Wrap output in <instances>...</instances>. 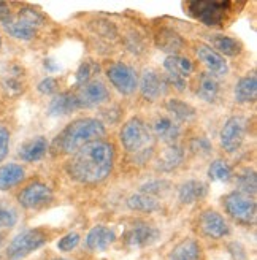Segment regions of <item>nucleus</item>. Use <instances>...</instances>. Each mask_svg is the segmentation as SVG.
<instances>
[{
	"instance_id": "dca6fc26",
	"label": "nucleus",
	"mask_w": 257,
	"mask_h": 260,
	"mask_svg": "<svg viewBox=\"0 0 257 260\" xmlns=\"http://www.w3.org/2000/svg\"><path fill=\"white\" fill-rule=\"evenodd\" d=\"M196 54H197L199 60L208 69L210 75H213L216 78H221L229 73V65L224 60V57L221 54H217L216 51L213 48H210L208 45L199 43L196 46Z\"/></svg>"
},
{
	"instance_id": "49530a36",
	"label": "nucleus",
	"mask_w": 257,
	"mask_h": 260,
	"mask_svg": "<svg viewBox=\"0 0 257 260\" xmlns=\"http://www.w3.org/2000/svg\"><path fill=\"white\" fill-rule=\"evenodd\" d=\"M54 260H69V258H54Z\"/></svg>"
},
{
	"instance_id": "7c9ffc66",
	"label": "nucleus",
	"mask_w": 257,
	"mask_h": 260,
	"mask_svg": "<svg viewBox=\"0 0 257 260\" xmlns=\"http://www.w3.org/2000/svg\"><path fill=\"white\" fill-rule=\"evenodd\" d=\"M127 206L131 208L132 211H140V213H154L160 208L159 199L152 197V195L138 192L134 193L127 199Z\"/></svg>"
},
{
	"instance_id": "4468645a",
	"label": "nucleus",
	"mask_w": 257,
	"mask_h": 260,
	"mask_svg": "<svg viewBox=\"0 0 257 260\" xmlns=\"http://www.w3.org/2000/svg\"><path fill=\"white\" fill-rule=\"evenodd\" d=\"M151 134L167 145H176L178 138L181 137V125L169 114H159L151 124Z\"/></svg>"
},
{
	"instance_id": "20e7f679",
	"label": "nucleus",
	"mask_w": 257,
	"mask_h": 260,
	"mask_svg": "<svg viewBox=\"0 0 257 260\" xmlns=\"http://www.w3.org/2000/svg\"><path fill=\"white\" fill-rule=\"evenodd\" d=\"M232 5L234 4L229 0H224V2H219V0H192L184 7L187 15L200 21L202 24L208 25V27H222Z\"/></svg>"
},
{
	"instance_id": "cd10ccee",
	"label": "nucleus",
	"mask_w": 257,
	"mask_h": 260,
	"mask_svg": "<svg viewBox=\"0 0 257 260\" xmlns=\"http://www.w3.org/2000/svg\"><path fill=\"white\" fill-rule=\"evenodd\" d=\"M165 110L169 111L172 116V118L178 122H189L196 118V108L189 105L187 102H183V100H179V99H170V100H167L165 103Z\"/></svg>"
},
{
	"instance_id": "58836bf2",
	"label": "nucleus",
	"mask_w": 257,
	"mask_h": 260,
	"mask_svg": "<svg viewBox=\"0 0 257 260\" xmlns=\"http://www.w3.org/2000/svg\"><path fill=\"white\" fill-rule=\"evenodd\" d=\"M95 30L99 35H102L104 38H111V40H114L118 35L116 27L113 25V22H108V21H97Z\"/></svg>"
},
{
	"instance_id": "c756f323",
	"label": "nucleus",
	"mask_w": 257,
	"mask_h": 260,
	"mask_svg": "<svg viewBox=\"0 0 257 260\" xmlns=\"http://www.w3.org/2000/svg\"><path fill=\"white\" fill-rule=\"evenodd\" d=\"M257 99V78L255 75L245 76L235 84V102L237 103H252Z\"/></svg>"
},
{
	"instance_id": "37998d69",
	"label": "nucleus",
	"mask_w": 257,
	"mask_h": 260,
	"mask_svg": "<svg viewBox=\"0 0 257 260\" xmlns=\"http://www.w3.org/2000/svg\"><path fill=\"white\" fill-rule=\"evenodd\" d=\"M45 69H46L48 72L53 73V72H57V70H59V65H56L53 59H46V60H45Z\"/></svg>"
},
{
	"instance_id": "7ed1b4c3",
	"label": "nucleus",
	"mask_w": 257,
	"mask_h": 260,
	"mask_svg": "<svg viewBox=\"0 0 257 260\" xmlns=\"http://www.w3.org/2000/svg\"><path fill=\"white\" fill-rule=\"evenodd\" d=\"M45 22L43 16L34 8L22 7L18 10L15 15L8 4L0 2V24L4 25L5 30L11 35L18 38V40L29 42L37 35L38 29L42 27Z\"/></svg>"
},
{
	"instance_id": "9d476101",
	"label": "nucleus",
	"mask_w": 257,
	"mask_h": 260,
	"mask_svg": "<svg viewBox=\"0 0 257 260\" xmlns=\"http://www.w3.org/2000/svg\"><path fill=\"white\" fill-rule=\"evenodd\" d=\"M53 197L54 195L49 186L40 183V181H35V183H30L19 192L18 202L25 210H38V208H43L53 202Z\"/></svg>"
},
{
	"instance_id": "79ce46f5",
	"label": "nucleus",
	"mask_w": 257,
	"mask_h": 260,
	"mask_svg": "<svg viewBox=\"0 0 257 260\" xmlns=\"http://www.w3.org/2000/svg\"><path fill=\"white\" fill-rule=\"evenodd\" d=\"M16 214L15 211L8 210V208H4L0 206V227H7V229H11L13 225L16 224Z\"/></svg>"
},
{
	"instance_id": "412c9836",
	"label": "nucleus",
	"mask_w": 257,
	"mask_h": 260,
	"mask_svg": "<svg viewBox=\"0 0 257 260\" xmlns=\"http://www.w3.org/2000/svg\"><path fill=\"white\" fill-rule=\"evenodd\" d=\"M208 193V186L199 179H189L178 189V199L183 205H192Z\"/></svg>"
},
{
	"instance_id": "72a5a7b5",
	"label": "nucleus",
	"mask_w": 257,
	"mask_h": 260,
	"mask_svg": "<svg viewBox=\"0 0 257 260\" xmlns=\"http://www.w3.org/2000/svg\"><path fill=\"white\" fill-rule=\"evenodd\" d=\"M170 189H172V184L169 183V181L157 179V181H149V183L143 184L140 187V192L152 195V197L159 199V197H162V195H165L167 192H169Z\"/></svg>"
},
{
	"instance_id": "473e14b6",
	"label": "nucleus",
	"mask_w": 257,
	"mask_h": 260,
	"mask_svg": "<svg viewBox=\"0 0 257 260\" xmlns=\"http://www.w3.org/2000/svg\"><path fill=\"white\" fill-rule=\"evenodd\" d=\"M237 187H238V192L241 193H246L249 197L255 193V189H257V179H255V173L249 168H246L245 172H241L238 176H237Z\"/></svg>"
},
{
	"instance_id": "a878e982",
	"label": "nucleus",
	"mask_w": 257,
	"mask_h": 260,
	"mask_svg": "<svg viewBox=\"0 0 257 260\" xmlns=\"http://www.w3.org/2000/svg\"><path fill=\"white\" fill-rule=\"evenodd\" d=\"M164 67L167 70V76L173 78H184V80H187L194 73V63L183 56H169L164 62Z\"/></svg>"
},
{
	"instance_id": "6e6552de",
	"label": "nucleus",
	"mask_w": 257,
	"mask_h": 260,
	"mask_svg": "<svg viewBox=\"0 0 257 260\" xmlns=\"http://www.w3.org/2000/svg\"><path fill=\"white\" fill-rule=\"evenodd\" d=\"M246 132H248V121L241 116H232L229 118L219 134V141L224 151L227 152H237L241 145L245 143L246 138Z\"/></svg>"
},
{
	"instance_id": "a19ab883",
	"label": "nucleus",
	"mask_w": 257,
	"mask_h": 260,
	"mask_svg": "<svg viewBox=\"0 0 257 260\" xmlns=\"http://www.w3.org/2000/svg\"><path fill=\"white\" fill-rule=\"evenodd\" d=\"M37 89H38V92L43 94V95H51V94H56V90H57V80H56V78H51V76H48V78H45L43 81L38 83Z\"/></svg>"
},
{
	"instance_id": "6ab92c4d",
	"label": "nucleus",
	"mask_w": 257,
	"mask_h": 260,
	"mask_svg": "<svg viewBox=\"0 0 257 260\" xmlns=\"http://www.w3.org/2000/svg\"><path fill=\"white\" fill-rule=\"evenodd\" d=\"M2 86L11 95H18L24 90V69L18 63H10L2 72Z\"/></svg>"
},
{
	"instance_id": "f03ea898",
	"label": "nucleus",
	"mask_w": 257,
	"mask_h": 260,
	"mask_svg": "<svg viewBox=\"0 0 257 260\" xmlns=\"http://www.w3.org/2000/svg\"><path fill=\"white\" fill-rule=\"evenodd\" d=\"M105 137V125L94 118L76 119L69 124L53 141V151L56 154L73 155L83 146Z\"/></svg>"
},
{
	"instance_id": "aec40b11",
	"label": "nucleus",
	"mask_w": 257,
	"mask_h": 260,
	"mask_svg": "<svg viewBox=\"0 0 257 260\" xmlns=\"http://www.w3.org/2000/svg\"><path fill=\"white\" fill-rule=\"evenodd\" d=\"M208 40L211 43L210 48H213L216 53L221 54L222 57L224 56L235 57V56H240L241 51H243L241 42L237 40V38H232V37L221 35V34H213V35L208 37Z\"/></svg>"
},
{
	"instance_id": "423d86ee",
	"label": "nucleus",
	"mask_w": 257,
	"mask_h": 260,
	"mask_svg": "<svg viewBox=\"0 0 257 260\" xmlns=\"http://www.w3.org/2000/svg\"><path fill=\"white\" fill-rule=\"evenodd\" d=\"M48 235L40 229H30L24 230L13 238L7 248V257L10 260H21L27 257L34 251L40 249L43 244H46Z\"/></svg>"
},
{
	"instance_id": "a211bd4d",
	"label": "nucleus",
	"mask_w": 257,
	"mask_h": 260,
	"mask_svg": "<svg viewBox=\"0 0 257 260\" xmlns=\"http://www.w3.org/2000/svg\"><path fill=\"white\" fill-rule=\"evenodd\" d=\"M154 40H156V45L160 51L169 53L170 56H179V53L184 49V45H186L183 37L169 27H160L156 32Z\"/></svg>"
},
{
	"instance_id": "c03bdc74",
	"label": "nucleus",
	"mask_w": 257,
	"mask_h": 260,
	"mask_svg": "<svg viewBox=\"0 0 257 260\" xmlns=\"http://www.w3.org/2000/svg\"><path fill=\"white\" fill-rule=\"evenodd\" d=\"M4 238H5V237H4V233L0 232V246H2V243H4Z\"/></svg>"
},
{
	"instance_id": "5701e85b",
	"label": "nucleus",
	"mask_w": 257,
	"mask_h": 260,
	"mask_svg": "<svg viewBox=\"0 0 257 260\" xmlns=\"http://www.w3.org/2000/svg\"><path fill=\"white\" fill-rule=\"evenodd\" d=\"M197 95L207 103H214L217 102L221 95V84L216 76L210 73H202L199 81H197Z\"/></svg>"
},
{
	"instance_id": "2eb2a0df",
	"label": "nucleus",
	"mask_w": 257,
	"mask_h": 260,
	"mask_svg": "<svg viewBox=\"0 0 257 260\" xmlns=\"http://www.w3.org/2000/svg\"><path fill=\"white\" fill-rule=\"evenodd\" d=\"M199 224H200V229L205 235L210 238H214V240H221L230 233V227L227 224V220L214 210L203 211Z\"/></svg>"
},
{
	"instance_id": "0eeeda50",
	"label": "nucleus",
	"mask_w": 257,
	"mask_h": 260,
	"mask_svg": "<svg viewBox=\"0 0 257 260\" xmlns=\"http://www.w3.org/2000/svg\"><path fill=\"white\" fill-rule=\"evenodd\" d=\"M222 205L226 208V213L240 224L249 225L255 220V202L246 193H241L238 190L230 192L224 197Z\"/></svg>"
},
{
	"instance_id": "4be33fe9",
	"label": "nucleus",
	"mask_w": 257,
	"mask_h": 260,
	"mask_svg": "<svg viewBox=\"0 0 257 260\" xmlns=\"http://www.w3.org/2000/svg\"><path fill=\"white\" fill-rule=\"evenodd\" d=\"M75 110H78V103H76L75 94L70 92L54 95L48 105V114L53 116V118H63V116L72 114Z\"/></svg>"
},
{
	"instance_id": "393cba45",
	"label": "nucleus",
	"mask_w": 257,
	"mask_h": 260,
	"mask_svg": "<svg viewBox=\"0 0 257 260\" xmlns=\"http://www.w3.org/2000/svg\"><path fill=\"white\" fill-rule=\"evenodd\" d=\"M48 151V141L45 137H35L30 138L24 143L19 148V157L24 162H37L45 157V154Z\"/></svg>"
},
{
	"instance_id": "f3484780",
	"label": "nucleus",
	"mask_w": 257,
	"mask_h": 260,
	"mask_svg": "<svg viewBox=\"0 0 257 260\" xmlns=\"http://www.w3.org/2000/svg\"><path fill=\"white\" fill-rule=\"evenodd\" d=\"M114 241H116V233L107 225H95L89 230V233L86 235L87 249L94 252L107 251Z\"/></svg>"
},
{
	"instance_id": "f704fd0d",
	"label": "nucleus",
	"mask_w": 257,
	"mask_h": 260,
	"mask_svg": "<svg viewBox=\"0 0 257 260\" xmlns=\"http://www.w3.org/2000/svg\"><path fill=\"white\" fill-rule=\"evenodd\" d=\"M100 67H99V63L92 62V60H86L80 65V69L78 72H76V83H78L80 86L86 84L91 81V78L99 73Z\"/></svg>"
},
{
	"instance_id": "39448f33",
	"label": "nucleus",
	"mask_w": 257,
	"mask_h": 260,
	"mask_svg": "<svg viewBox=\"0 0 257 260\" xmlns=\"http://www.w3.org/2000/svg\"><path fill=\"white\" fill-rule=\"evenodd\" d=\"M119 141L127 152L138 154L141 151H146V148L152 141V134L146 122L138 118L128 119L119 132Z\"/></svg>"
},
{
	"instance_id": "4c0bfd02",
	"label": "nucleus",
	"mask_w": 257,
	"mask_h": 260,
	"mask_svg": "<svg viewBox=\"0 0 257 260\" xmlns=\"http://www.w3.org/2000/svg\"><path fill=\"white\" fill-rule=\"evenodd\" d=\"M78 243H80V235H78V233L72 232V233H67L66 237L59 240L57 248L62 252H70L72 249H75L76 246H78Z\"/></svg>"
},
{
	"instance_id": "2f4dec72",
	"label": "nucleus",
	"mask_w": 257,
	"mask_h": 260,
	"mask_svg": "<svg viewBox=\"0 0 257 260\" xmlns=\"http://www.w3.org/2000/svg\"><path fill=\"white\" fill-rule=\"evenodd\" d=\"M208 176L211 181H217V183H229L234 176V172H232V167L226 160L216 159L208 167Z\"/></svg>"
},
{
	"instance_id": "1a4fd4ad",
	"label": "nucleus",
	"mask_w": 257,
	"mask_h": 260,
	"mask_svg": "<svg viewBox=\"0 0 257 260\" xmlns=\"http://www.w3.org/2000/svg\"><path fill=\"white\" fill-rule=\"evenodd\" d=\"M107 78L113 87L122 95H131L138 87L137 72L124 62H114L107 69Z\"/></svg>"
},
{
	"instance_id": "c85d7f7f",
	"label": "nucleus",
	"mask_w": 257,
	"mask_h": 260,
	"mask_svg": "<svg viewBox=\"0 0 257 260\" xmlns=\"http://www.w3.org/2000/svg\"><path fill=\"white\" fill-rule=\"evenodd\" d=\"M25 172L19 164H7L0 167V190H10L24 179Z\"/></svg>"
},
{
	"instance_id": "f8f14e48",
	"label": "nucleus",
	"mask_w": 257,
	"mask_h": 260,
	"mask_svg": "<svg viewBox=\"0 0 257 260\" xmlns=\"http://www.w3.org/2000/svg\"><path fill=\"white\" fill-rule=\"evenodd\" d=\"M78 108H95L110 100V90L102 81H89L75 94Z\"/></svg>"
},
{
	"instance_id": "f257e3e1",
	"label": "nucleus",
	"mask_w": 257,
	"mask_h": 260,
	"mask_svg": "<svg viewBox=\"0 0 257 260\" xmlns=\"http://www.w3.org/2000/svg\"><path fill=\"white\" fill-rule=\"evenodd\" d=\"M114 148L111 143L97 140L76 151L67 162L69 176L80 184H95L104 181L113 170Z\"/></svg>"
},
{
	"instance_id": "ddd939ff",
	"label": "nucleus",
	"mask_w": 257,
	"mask_h": 260,
	"mask_svg": "<svg viewBox=\"0 0 257 260\" xmlns=\"http://www.w3.org/2000/svg\"><path fill=\"white\" fill-rule=\"evenodd\" d=\"M169 90V81L154 70H145L140 80V94L148 102H156Z\"/></svg>"
},
{
	"instance_id": "c9c22d12",
	"label": "nucleus",
	"mask_w": 257,
	"mask_h": 260,
	"mask_svg": "<svg viewBox=\"0 0 257 260\" xmlns=\"http://www.w3.org/2000/svg\"><path fill=\"white\" fill-rule=\"evenodd\" d=\"M189 149L192 154L200 155V157H207L213 151V145L207 137H194L189 141Z\"/></svg>"
},
{
	"instance_id": "a18cd8bd",
	"label": "nucleus",
	"mask_w": 257,
	"mask_h": 260,
	"mask_svg": "<svg viewBox=\"0 0 257 260\" xmlns=\"http://www.w3.org/2000/svg\"><path fill=\"white\" fill-rule=\"evenodd\" d=\"M0 48H2V37H0Z\"/></svg>"
},
{
	"instance_id": "9b49d317",
	"label": "nucleus",
	"mask_w": 257,
	"mask_h": 260,
	"mask_svg": "<svg viewBox=\"0 0 257 260\" xmlns=\"http://www.w3.org/2000/svg\"><path fill=\"white\" fill-rule=\"evenodd\" d=\"M159 237L160 230L156 225L148 224L145 220H138V222L125 230L122 240L131 248H146V246L156 243Z\"/></svg>"
},
{
	"instance_id": "bb28decb",
	"label": "nucleus",
	"mask_w": 257,
	"mask_h": 260,
	"mask_svg": "<svg viewBox=\"0 0 257 260\" xmlns=\"http://www.w3.org/2000/svg\"><path fill=\"white\" fill-rule=\"evenodd\" d=\"M169 260H202V246L194 238H186L175 246Z\"/></svg>"
},
{
	"instance_id": "b1692460",
	"label": "nucleus",
	"mask_w": 257,
	"mask_h": 260,
	"mask_svg": "<svg viewBox=\"0 0 257 260\" xmlns=\"http://www.w3.org/2000/svg\"><path fill=\"white\" fill-rule=\"evenodd\" d=\"M184 151L179 145H167V148L160 152L156 168L159 172H173L183 164Z\"/></svg>"
},
{
	"instance_id": "e433bc0d",
	"label": "nucleus",
	"mask_w": 257,
	"mask_h": 260,
	"mask_svg": "<svg viewBox=\"0 0 257 260\" xmlns=\"http://www.w3.org/2000/svg\"><path fill=\"white\" fill-rule=\"evenodd\" d=\"M125 46L134 54H141L145 51V42L137 32H131L125 37Z\"/></svg>"
},
{
	"instance_id": "ea45409f",
	"label": "nucleus",
	"mask_w": 257,
	"mask_h": 260,
	"mask_svg": "<svg viewBox=\"0 0 257 260\" xmlns=\"http://www.w3.org/2000/svg\"><path fill=\"white\" fill-rule=\"evenodd\" d=\"M10 151V132L5 125L0 124V162H4V159L8 155Z\"/></svg>"
}]
</instances>
